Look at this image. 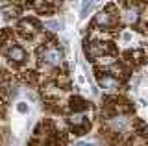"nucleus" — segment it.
Segmentation results:
<instances>
[{
    "label": "nucleus",
    "mask_w": 148,
    "mask_h": 146,
    "mask_svg": "<svg viewBox=\"0 0 148 146\" xmlns=\"http://www.w3.org/2000/svg\"><path fill=\"white\" fill-rule=\"evenodd\" d=\"M92 2H95V0H83V4H82V17H87V11L91 10Z\"/></svg>",
    "instance_id": "nucleus-11"
},
{
    "label": "nucleus",
    "mask_w": 148,
    "mask_h": 146,
    "mask_svg": "<svg viewBox=\"0 0 148 146\" xmlns=\"http://www.w3.org/2000/svg\"><path fill=\"white\" fill-rule=\"evenodd\" d=\"M39 56H41V61L46 63V65H50V67H58L59 63H61V59H63L61 50L56 48V46H46V48H43L39 52Z\"/></svg>",
    "instance_id": "nucleus-1"
},
{
    "label": "nucleus",
    "mask_w": 148,
    "mask_h": 146,
    "mask_svg": "<svg viewBox=\"0 0 148 146\" xmlns=\"http://www.w3.org/2000/svg\"><path fill=\"white\" fill-rule=\"evenodd\" d=\"M108 52V44L106 43H92L89 48H87V54H89L91 57H100L104 56V54Z\"/></svg>",
    "instance_id": "nucleus-8"
},
{
    "label": "nucleus",
    "mask_w": 148,
    "mask_h": 146,
    "mask_svg": "<svg viewBox=\"0 0 148 146\" xmlns=\"http://www.w3.org/2000/svg\"><path fill=\"white\" fill-rule=\"evenodd\" d=\"M109 126L113 131H126L130 128V118L128 117H115L109 120Z\"/></svg>",
    "instance_id": "nucleus-7"
},
{
    "label": "nucleus",
    "mask_w": 148,
    "mask_h": 146,
    "mask_svg": "<svg viewBox=\"0 0 148 146\" xmlns=\"http://www.w3.org/2000/svg\"><path fill=\"white\" fill-rule=\"evenodd\" d=\"M69 122H71V126H74V128H82V131L87 128V118H85V115H82V113H74V115H71Z\"/></svg>",
    "instance_id": "nucleus-9"
},
{
    "label": "nucleus",
    "mask_w": 148,
    "mask_h": 146,
    "mask_svg": "<svg viewBox=\"0 0 148 146\" xmlns=\"http://www.w3.org/2000/svg\"><path fill=\"white\" fill-rule=\"evenodd\" d=\"M4 80V76H2V72H0V81H2Z\"/></svg>",
    "instance_id": "nucleus-16"
},
{
    "label": "nucleus",
    "mask_w": 148,
    "mask_h": 146,
    "mask_svg": "<svg viewBox=\"0 0 148 146\" xmlns=\"http://www.w3.org/2000/svg\"><path fill=\"white\" fill-rule=\"evenodd\" d=\"M115 8L113 6H109L108 10H104V11H98L96 13V17H95V24H98V26H104V28H111V26L117 22V19H115V15H111V11H113Z\"/></svg>",
    "instance_id": "nucleus-3"
},
{
    "label": "nucleus",
    "mask_w": 148,
    "mask_h": 146,
    "mask_svg": "<svg viewBox=\"0 0 148 146\" xmlns=\"http://www.w3.org/2000/svg\"><path fill=\"white\" fill-rule=\"evenodd\" d=\"M71 107L74 109V111H78V109H82V107H85V100L83 98H72L71 100Z\"/></svg>",
    "instance_id": "nucleus-10"
},
{
    "label": "nucleus",
    "mask_w": 148,
    "mask_h": 146,
    "mask_svg": "<svg viewBox=\"0 0 148 146\" xmlns=\"http://www.w3.org/2000/svg\"><path fill=\"white\" fill-rule=\"evenodd\" d=\"M18 31H21L22 35H28V37H32V35L37 33V22L35 20H30V19H22L18 22Z\"/></svg>",
    "instance_id": "nucleus-5"
},
{
    "label": "nucleus",
    "mask_w": 148,
    "mask_h": 146,
    "mask_svg": "<svg viewBox=\"0 0 148 146\" xmlns=\"http://www.w3.org/2000/svg\"><path fill=\"white\" fill-rule=\"evenodd\" d=\"M11 2H13V4H15V2H17V4H18V2H24V0H11Z\"/></svg>",
    "instance_id": "nucleus-15"
},
{
    "label": "nucleus",
    "mask_w": 148,
    "mask_h": 146,
    "mask_svg": "<svg viewBox=\"0 0 148 146\" xmlns=\"http://www.w3.org/2000/svg\"><path fill=\"white\" fill-rule=\"evenodd\" d=\"M6 56H8V59H11L13 63H22V61L26 59V52H24V48H21V46H17V44H13V46L8 48Z\"/></svg>",
    "instance_id": "nucleus-6"
},
{
    "label": "nucleus",
    "mask_w": 148,
    "mask_h": 146,
    "mask_svg": "<svg viewBox=\"0 0 148 146\" xmlns=\"http://www.w3.org/2000/svg\"><path fill=\"white\" fill-rule=\"evenodd\" d=\"M4 13H6V17H13L18 13V8H8V10H4Z\"/></svg>",
    "instance_id": "nucleus-12"
},
{
    "label": "nucleus",
    "mask_w": 148,
    "mask_h": 146,
    "mask_svg": "<svg viewBox=\"0 0 148 146\" xmlns=\"http://www.w3.org/2000/svg\"><path fill=\"white\" fill-rule=\"evenodd\" d=\"M18 111H21V113H26V111H28V107L24 106V104H18Z\"/></svg>",
    "instance_id": "nucleus-13"
},
{
    "label": "nucleus",
    "mask_w": 148,
    "mask_h": 146,
    "mask_svg": "<svg viewBox=\"0 0 148 146\" xmlns=\"http://www.w3.org/2000/svg\"><path fill=\"white\" fill-rule=\"evenodd\" d=\"M98 83H100V87L102 89H106V91H117L120 87V81L117 76H113V74H104V76H100V80H98Z\"/></svg>",
    "instance_id": "nucleus-4"
},
{
    "label": "nucleus",
    "mask_w": 148,
    "mask_h": 146,
    "mask_svg": "<svg viewBox=\"0 0 148 146\" xmlns=\"http://www.w3.org/2000/svg\"><path fill=\"white\" fill-rule=\"evenodd\" d=\"M76 146H95V144H89V143H78Z\"/></svg>",
    "instance_id": "nucleus-14"
},
{
    "label": "nucleus",
    "mask_w": 148,
    "mask_h": 146,
    "mask_svg": "<svg viewBox=\"0 0 148 146\" xmlns=\"http://www.w3.org/2000/svg\"><path fill=\"white\" fill-rule=\"evenodd\" d=\"M143 10L137 6V4H126L120 11V20L126 22V24H137L139 19H141Z\"/></svg>",
    "instance_id": "nucleus-2"
}]
</instances>
